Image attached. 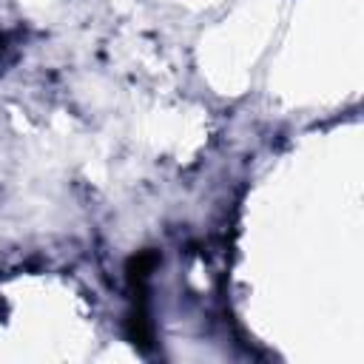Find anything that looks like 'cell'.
<instances>
[{
    "label": "cell",
    "mask_w": 364,
    "mask_h": 364,
    "mask_svg": "<svg viewBox=\"0 0 364 364\" xmlns=\"http://www.w3.org/2000/svg\"><path fill=\"white\" fill-rule=\"evenodd\" d=\"M3 43H6V37H3V34H0V48H3Z\"/></svg>",
    "instance_id": "6da1fadb"
}]
</instances>
